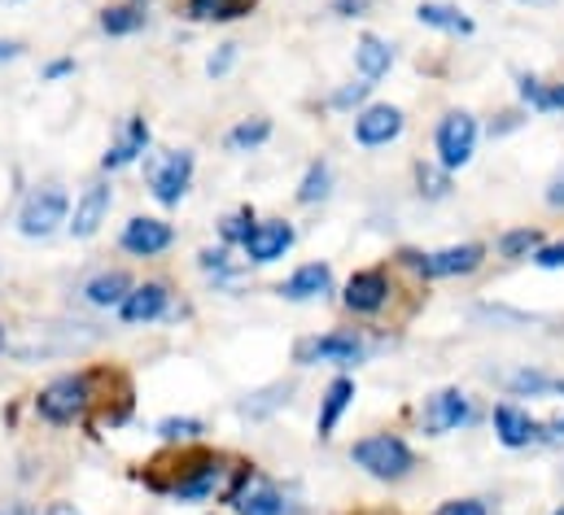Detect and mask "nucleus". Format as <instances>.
I'll use <instances>...</instances> for the list:
<instances>
[{
	"label": "nucleus",
	"instance_id": "1",
	"mask_svg": "<svg viewBox=\"0 0 564 515\" xmlns=\"http://www.w3.org/2000/svg\"><path fill=\"white\" fill-rule=\"evenodd\" d=\"M350 463L364 468V472L377 476V481H408V476L416 472V454H412V446H408L403 437H394V432L359 437V441L350 446Z\"/></svg>",
	"mask_w": 564,
	"mask_h": 515
},
{
	"label": "nucleus",
	"instance_id": "2",
	"mask_svg": "<svg viewBox=\"0 0 564 515\" xmlns=\"http://www.w3.org/2000/svg\"><path fill=\"white\" fill-rule=\"evenodd\" d=\"M97 376L88 372H75V376H57L35 393V415L48 419V424H75L88 415V406L97 402V388H93Z\"/></svg>",
	"mask_w": 564,
	"mask_h": 515
},
{
	"label": "nucleus",
	"instance_id": "3",
	"mask_svg": "<svg viewBox=\"0 0 564 515\" xmlns=\"http://www.w3.org/2000/svg\"><path fill=\"white\" fill-rule=\"evenodd\" d=\"M70 223V193L62 184H44L26 197L22 215H18V232L31 241H48L57 228Z\"/></svg>",
	"mask_w": 564,
	"mask_h": 515
},
{
	"label": "nucleus",
	"instance_id": "4",
	"mask_svg": "<svg viewBox=\"0 0 564 515\" xmlns=\"http://www.w3.org/2000/svg\"><path fill=\"white\" fill-rule=\"evenodd\" d=\"M193 153L188 149H171V153H153L149 157V193L158 206H180L188 197L193 184Z\"/></svg>",
	"mask_w": 564,
	"mask_h": 515
},
{
	"label": "nucleus",
	"instance_id": "5",
	"mask_svg": "<svg viewBox=\"0 0 564 515\" xmlns=\"http://www.w3.org/2000/svg\"><path fill=\"white\" fill-rule=\"evenodd\" d=\"M293 359H297L302 368H315V363H328V368H359V363L368 359V346H364V337H355V332H324V337H306V341L293 350Z\"/></svg>",
	"mask_w": 564,
	"mask_h": 515
},
{
	"label": "nucleus",
	"instance_id": "6",
	"mask_svg": "<svg viewBox=\"0 0 564 515\" xmlns=\"http://www.w3.org/2000/svg\"><path fill=\"white\" fill-rule=\"evenodd\" d=\"M433 144H437V162H442L446 171L468 166L473 153H477V119H473L468 110H451V114H442V123H437V131H433Z\"/></svg>",
	"mask_w": 564,
	"mask_h": 515
},
{
	"label": "nucleus",
	"instance_id": "7",
	"mask_svg": "<svg viewBox=\"0 0 564 515\" xmlns=\"http://www.w3.org/2000/svg\"><path fill=\"white\" fill-rule=\"evenodd\" d=\"M473 419V397L464 388H437L433 397H424L421 428L429 437H446L455 428H464Z\"/></svg>",
	"mask_w": 564,
	"mask_h": 515
},
{
	"label": "nucleus",
	"instance_id": "8",
	"mask_svg": "<svg viewBox=\"0 0 564 515\" xmlns=\"http://www.w3.org/2000/svg\"><path fill=\"white\" fill-rule=\"evenodd\" d=\"M408 266H416L424 280H451V275H473L486 262V245L468 241V245H451L437 254H403Z\"/></svg>",
	"mask_w": 564,
	"mask_h": 515
},
{
	"label": "nucleus",
	"instance_id": "9",
	"mask_svg": "<svg viewBox=\"0 0 564 515\" xmlns=\"http://www.w3.org/2000/svg\"><path fill=\"white\" fill-rule=\"evenodd\" d=\"M390 293H394L390 271L368 266V271H355V275L346 280V288H341V306H346L350 315H377V310H386Z\"/></svg>",
	"mask_w": 564,
	"mask_h": 515
},
{
	"label": "nucleus",
	"instance_id": "10",
	"mask_svg": "<svg viewBox=\"0 0 564 515\" xmlns=\"http://www.w3.org/2000/svg\"><path fill=\"white\" fill-rule=\"evenodd\" d=\"M228 507L237 515H284V494L276 490V481H268L263 472H246L241 485L232 490Z\"/></svg>",
	"mask_w": 564,
	"mask_h": 515
},
{
	"label": "nucleus",
	"instance_id": "11",
	"mask_svg": "<svg viewBox=\"0 0 564 515\" xmlns=\"http://www.w3.org/2000/svg\"><path fill=\"white\" fill-rule=\"evenodd\" d=\"M119 245H123L132 258H158V254H166V250L175 245V228H171L166 219L137 215V219H128V228H123Z\"/></svg>",
	"mask_w": 564,
	"mask_h": 515
},
{
	"label": "nucleus",
	"instance_id": "12",
	"mask_svg": "<svg viewBox=\"0 0 564 515\" xmlns=\"http://www.w3.org/2000/svg\"><path fill=\"white\" fill-rule=\"evenodd\" d=\"M110 206H115V193H110V184L106 179H97V184H88L84 193H79V201H75V215H70V237L75 241H88V237H97L101 232V223L110 219Z\"/></svg>",
	"mask_w": 564,
	"mask_h": 515
},
{
	"label": "nucleus",
	"instance_id": "13",
	"mask_svg": "<svg viewBox=\"0 0 564 515\" xmlns=\"http://www.w3.org/2000/svg\"><path fill=\"white\" fill-rule=\"evenodd\" d=\"M293 241H297L293 223H284V219H263V223H254V232H250V241H246L241 250H246V258H250L254 266H268V262H281V258L293 250Z\"/></svg>",
	"mask_w": 564,
	"mask_h": 515
},
{
	"label": "nucleus",
	"instance_id": "14",
	"mask_svg": "<svg viewBox=\"0 0 564 515\" xmlns=\"http://www.w3.org/2000/svg\"><path fill=\"white\" fill-rule=\"evenodd\" d=\"M403 110L399 106H368L364 114H355V140L364 149H381V144H394L403 135Z\"/></svg>",
	"mask_w": 564,
	"mask_h": 515
},
{
	"label": "nucleus",
	"instance_id": "15",
	"mask_svg": "<svg viewBox=\"0 0 564 515\" xmlns=\"http://www.w3.org/2000/svg\"><path fill=\"white\" fill-rule=\"evenodd\" d=\"M166 302H171V288H166L162 280H144V284H137V288L123 297L119 319H123L128 328L153 324V319H162V315H166Z\"/></svg>",
	"mask_w": 564,
	"mask_h": 515
},
{
	"label": "nucleus",
	"instance_id": "16",
	"mask_svg": "<svg viewBox=\"0 0 564 515\" xmlns=\"http://www.w3.org/2000/svg\"><path fill=\"white\" fill-rule=\"evenodd\" d=\"M539 432H543V424H539L525 406H517V402H499V406H495V437H499L508 450L534 446Z\"/></svg>",
	"mask_w": 564,
	"mask_h": 515
},
{
	"label": "nucleus",
	"instance_id": "17",
	"mask_svg": "<svg viewBox=\"0 0 564 515\" xmlns=\"http://www.w3.org/2000/svg\"><path fill=\"white\" fill-rule=\"evenodd\" d=\"M328 288H333V266L328 262H306L284 280L276 293L284 302H319Z\"/></svg>",
	"mask_w": 564,
	"mask_h": 515
},
{
	"label": "nucleus",
	"instance_id": "18",
	"mask_svg": "<svg viewBox=\"0 0 564 515\" xmlns=\"http://www.w3.org/2000/svg\"><path fill=\"white\" fill-rule=\"evenodd\" d=\"M350 402H355V381H350V376H337L333 385L324 388V397H319V415H315V432H319V441H328V437L337 432V424H341V415L350 410Z\"/></svg>",
	"mask_w": 564,
	"mask_h": 515
},
{
	"label": "nucleus",
	"instance_id": "19",
	"mask_svg": "<svg viewBox=\"0 0 564 515\" xmlns=\"http://www.w3.org/2000/svg\"><path fill=\"white\" fill-rule=\"evenodd\" d=\"M141 153H149V123H144V119H128V123H123V135L106 149L101 171H123V166H132Z\"/></svg>",
	"mask_w": 564,
	"mask_h": 515
},
{
	"label": "nucleus",
	"instance_id": "20",
	"mask_svg": "<svg viewBox=\"0 0 564 515\" xmlns=\"http://www.w3.org/2000/svg\"><path fill=\"white\" fill-rule=\"evenodd\" d=\"M132 288H137V284H132L128 271H101V275H93V280L84 284V302L97 306V310H110V306H123V297H128Z\"/></svg>",
	"mask_w": 564,
	"mask_h": 515
},
{
	"label": "nucleus",
	"instance_id": "21",
	"mask_svg": "<svg viewBox=\"0 0 564 515\" xmlns=\"http://www.w3.org/2000/svg\"><path fill=\"white\" fill-rule=\"evenodd\" d=\"M355 66H359V75H364L368 84H377V79L390 75L394 48H390L386 40H377V35H359V44H355Z\"/></svg>",
	"mask_w": 564,
	"mask_h": 515
},
{
	"label": "nucleus",
	"instance_id": "22",
	"mask_svg": "<svg viewBox=\"0 0 564 515\" xmlns=\"http://www.w3.org/2000/svg\"><path fill=\"white\" fill-rule=\"evenodd\" d=\"M416 18H421L424 26H433V31H446V35H473V18H468V13H459L455 4L424 0L421 9H416Z\"/></svg>",
	"mask_w": 564,
	"mask_h": 515
},
{
	"label": "nucleus",
	"instance_id": "23",
	"mask_svg": "<svg viewBox=\"0 0 564 515\" xmlns=\"http://www.w3.org/2000/svg\"><path fill=\"white\" fill-rule=\"evenodd\" d=\"M508 393L512 397H564V381L539 372V368H525V372H512L508 376Z\"/></svg>",
	"mask_w": 564,
	"mask_h": 515
},
{
	"label": "nucleus",
	"instance_id": "24",
	"mask_svg": "<svg viewBox=\"0 0 564 515\" xmlns=\"http://www.w3.org/2000/svg\"><path fill=\"white\" fill-rule=\"evenodd\" d=\"M259 0H188V18L193 22H237L250 18Z\"/></svg>",
	"mask_w": 564,
	"mask_h": 515
},
{
	"label": "nucleus",
	"instance_id": "25",
	"mask_svg": "<svg viewBox=\"0 0 564 515\" xmlns=\"http://www.w3.org/2000/svg\"><path fill=\"white\" fill-rule=\"evenodd\" d=\"M144 22H149V9H144L141 0L101 9V31H106V35H137Z\"/></svg>",
	"mask_w": 564,
	"mask_h": 515
},
{
	"label": "nucleus",
	"instance_id": "26",
	"mask_svg": "<svg viewBox=\"0 0 564 515\" xmlns=\"http://www.w3.org/2000/svg\"><path fill=\"white\" fill-rule=\"evenodd\" d=\"M328 193H333V166L328 162H311L302 184H297V201L302 206H319V201H328Z\"/></svg>",
	"mask_w": 564,
	"mask_h": 515
},
{
	"label": "nucleus",
	"instance_id": "27",
	"mask_svg": "<svg viewBox=\"0 0 564 515\" xmlns=\"http://www.w3.org/2000/svg\"><path fill=\"white\" fill-rule=\"evenodd\" d=\"M543 250V232L539 228H512L499 237V254L508 262H521V258H534Z\"/></svg>",
	"mask_w": 564,
	"mask_h": 515
},
{
	"label": "nucleus",
	"instance_id": "28",
	"mask_svg": "<svg viewBox=\"0 0 564 515\" xmlns=\"http://www.w3.org/2000/svg\"><path fill=\"white\" fill-rule=\"evenodd\" d=\"M272 140V119H246V123H237V128L228 131V149L232 153H250V149H259V144H268Z\"/></svg>",
	"mask_w": 564,
	"mask_h": 515
},
{
	"label": "nucleus",
	"instance_id": "29",
	"mask_svg": "<svg viewBox=\"0 0 564 515\" xmlns=\"http://www.w3.org/2000/svg\"><path fill=\"white\" fill-rule=\"evenodd\" d=\"M202 432H206V424L193 419V415H171V419L158 424V437H162L166 446H193Z\"/></svg>",
	"mask_w": 564,
	"mask_h": 515
},
{
	"label": "nucleus",
	"instance_id": "30",
	"mask_svg": "<svg viewBox=\"0 0 564 515\" xmlns=\"http://www.w3.org/2000/svg\"><path fill=\"white\" fill-rule=\"evenodd\" d=\"M416 188H421L424 201L451 197V171H446L442 162H421V166H416Z\"/></svg>",
	"mask_w": 564,
	"mask_h": 515
},
{
	"label": "nucleus",
	"instance_id": "31",
	"mask_svg": "<svg viewBox=\"0 0 564 515\" xmlns=\"http://www.w3.org/2000/svg\"><path fill=\"white\" fill-rule=\"evenodd\" d=\"M254 223H259V215H254L250 206H241L237 215H228V219L219 223L224 245H246V241H250V232H254Z\"/></svg>",
	"mask_w": 564,
	"mask_h": 515
},
{
	"label": "nucleus",
	"instance_id": "32",
	"mask_svg": "<svg viewBox=\"0 0 564 515\" xmlns=\"http://www.w3.org/2000/svg\"><path fill=\"white\" fill-rule=\"evenodd\" d=\"M284 397H289V385L263 388V393H254L250 402H241V415H246V419H263L268 410H276V406H284Z\"/></svg>",
	"mask_w": 564,
	"mask_h": 515
},
{
	"label": "nucleus",
	"instance_id": "33",
	"mask_svg": "<svg viewBox=\"0 0 564 515\" xmlns=\"http://www.w3.org/2000/svg\"><path fill=\"white\" fill-rule=\"evenodd\" d=\"M197 266L206 271V275H215V280H228V275H237V262L228 250H202L197 254Z\"/></svg>",
	"mask_w": 564,
	"mask_h": 515
},
{
	"label": "nucleus",
	"instance_id": "34",
	"mask_svg": "<svg viewBox=\"0 0 564 515\" xmlns=\"http://www.w3.org/2000/svg\"><path fill=\"white\" fill-rule=\"evenodd\" d=\"M517 92H521V101H525L530 110L547 114V84H543V79H534V75H521V79H517Z\"/></svg>",
	"mask_w": 564,
	"mask_h": 515
},
{
	"label": "nucleus",
	"instance_id": "35",
	"mask_svg": "<svg viewBox=\"0 0 564 515\" xmlns=\"http://www.w3.org/2000/svg\"><path fill=\"white\" fill-rule=\"evenodd\" d=\"M232 62H237V44H219V53H210V62H206V75L224 79L232 70Z\"/></svg>",
	"mask_w": 564,
	"mask_h": 515
},
{
	"label": "nucleus",
	"instance_id": "36",
	"mask_svg": "<svg viewBox=\"0 0 564 515\" xmlns=\"http://www.w3.org/2000/svg\"><path fill=\"white\" fill-rule=\"evenodd\" d=\"M368 92H372V84H368V79H364V84H346V88H337V92H333V110H350V106H359Z\"/></svg>",
	"mask_w": 564,
	"mask_h": 515
},
{
	"label": "nucleus",
	"instance_id": "37",
	"mask_svg": "<svg viewBox=\"0 0 564 515\" xmlns=\"http://www.w3.org/2000/svg\"><path fill=\"white\" fill-rule=\"evenodd\" d=\"M437 515H490V507L481 498H455V503H446Z\"/></svg>",
	"mask_w": 564,
	"mask_h": 515
},
{
	"label": "nucleus",
	"instance_id": "38",
	"mask_svg": "<svg viewBox=\"0 0 564 515\" xmlns=\"http://www.w3.org/2000/svg\"><path fill=\"white\" fill-rule=\"evenodd\" d=\"M534 262H539L543 271H561V266H564V241H556V245H543V250L534 254Z\"/></svg>",
	"mask_w": 564,
	"mask_h": 515
},
{
	"label": "nucleus",
	"instance_id": "39",
	"mask_svg": "<svg viewBox=\"0 0 564 515\" xmlns=\"http://www.w3.org/2000/svg\"><path fill=\"white\" fill-rule=\"evenodd\" d=\"M547 206H552V210H564V166L552 175V184H547Z\"/></svg>",
	"mask_w": 564,
	"mask_h": 515
},
{
	"label": "nucleus",
	"instance_id": "40",
	"mask_svg": "<svg viewBox=\"0 0 564 515\" xmlns=\"http://www.w3.org/2000/svg\"><path fill=\"white\" fill-rule=\"evenodd\" d=\"M539 441H547V446H564V419H552V424H543Z\"/></svg>",
	"mask_w": 564,
	"mask_h": 515
},
{
	"label": "nucleus",
	"instance_id": "41",
	"mask_svg": "<svg viewBox=\"0 0 564 515\" xmlns=\"http://www.w3.org/2000/svg\"><path fill=\"white\" fill-rule=\"evenodd\" d=\"M364 4H368V0H337L333 9H337L341 18H359V13H364Z\"/></svg>",
	"mask_w": 564,
	"mask_h": 515
},
{
	"label": "nucleus",
	"instance_id": "42",
	"mask_svg": "<svg viewBox=\"0 0 564 515\" xmlns=\"http://www.w3.org/2000/svg\"><path fill=\"white\" fill-rule=\"evenodd\" d=\"M44 515H84V512H79L75 503H66V498H57V503H48V512H44Z\"/></svg>",
	"mask_w": 564,
	"mask_h": 515
},
{
	"label": "nucleus",
	"instance_id": "43",
	"mask_svg": "<svg viewBox=\"0 0 564 515\" xmlns=\"http://www.w3.org/2000/svg\"><path fill=\"white\" fill-rule=\"evenodd\" d=\"M547 110H564V84L547 88Z\"/></svg>",
	"mask_w": 564,
	"mask_h": 515
},
{
	"label": "nucleus",
	"instance_id": "44",
	"mask_svg": "<svg viewBox=\"0 0 564 515\" xmlns=\"http://www.w3.org/2000/svg\"><path fill=\"white\" fill-rule=\"evenodd\" d=\"M70 70H75V62H53L44 75H48V79H62V75H70Z\"/></svg>",
	"mask_w": 564,
	"mask_h": 515
},
{
	"label": "nucleus",
	"instance_id": "45",
	"mask_svg": "<svg viewBox=\"0 0 564 515\" xmlns=\"http://www.w3.org/2000/svg\"><path fill=\"white\" fill-rule=\"evenodd\" d=\"M22 53V44H13V40H0V62H13Z\"/></svg>",
	"mask_w": 564,
	"mask_h": 515
},
{
	"label": "nucleus",
	"instance_id": "46",
	"mask_svg": "<svg viewBox=\"0 0 564 515\" xmlns=\"http://www.w3.org/2000/svg\"><path fill=\"white\" fill-rule=\"evenodd\" d=\"M0 515H35V512H31L26 503H9V507H4V512H0Z\"/></svg>",
	"mask_w": 564,
	"mask_h": 515
},
{
	"label": "nucleus",
	"instance_id": "47",
	"mask_svg": "<svg viewBox=\"0 0 564 515\" xmlns=\"http://www.w3.org/2000/svg\"><path fill=\"white\" fill-rule=\"evenodd\" d=\"M521 4H556V0H521Z\"/></svg>",
	"mask_w": 564,
	"mask_h": 515
},
{
	"label": "nucleus",
	"instance_id": "48",
	"mask_svg": "<svg viewBox=\"0 0 564 515\" xmlns=\"http://www.w3.org/2000/svg\"><path fill=\"white\" fill-rule=\"evenodd\" d=\"M0 350H4V324H0Z\"/></svg>",
	"mask_w": 564,
	"mask_h": 515
},
{
	"label": "nucleus",
	"instance_id": "49",
	"mask_svg": "<svg viewBox=\"0 0 564 515\" xmlns=\"http://www.w3.org/2000/svg\"><path fill=\"white\" fill-rule=\"evenodd\" d=\"M552 515H564V507H556V512H552Z\"/></svg>",
	"mask_w": 564,
	"mask_h": 515
}]
</instances>
